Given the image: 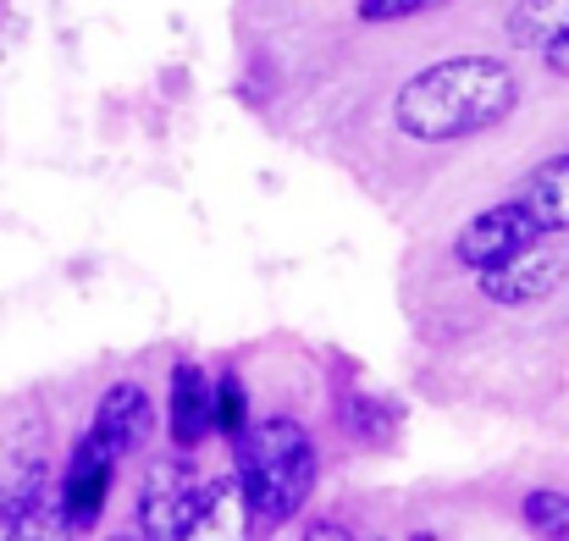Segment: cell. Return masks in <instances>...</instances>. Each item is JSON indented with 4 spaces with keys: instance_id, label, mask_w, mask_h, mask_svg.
Masks as SVG:
<instances>
[{
    "instance_id": "1",
    "label": "cell",
    "mask_w": 569,
    "mask_h": 541,
    "mask_svg": "<svg viewBox=\"0 0 569 541\" xmlns=\"http://www.w3.org/2000/svg\"><path fill=\"white\" fill-rule=\"evenodd\" d=\"M515 106H520V78L509 61L453 56V61L415 72L398 89L392 122L415 144H453V139H476V133L498 128L503 117H515Z\"/></svg>"
},
{
    "instance_id": "2",
    "label": "cell",
    "mask_w": 569,
    "mask_h": 541,
    "mask_svg": "<svg viewBox=\"0 0 569 541\" xmlns=\"http://www.w3.org/2000/svg\"><path fill=\"white\" fill-rule=\"evenodd\" d=\"M232 459H238V492H243V503L260 525H282L310 503L316 442L299 420L266 414V420L243 425L232 437Z\"/></svg>"
},
{
    "instance_id": "3",
    "label": "cell",
    "mask_w": 569,
    "mask_h": 541,
    "mask_svg": "<svg viewBox=\"0 0 569 541\" xmlns=\"http://www.w3.org/2000/svg\"><path fill=\"white\" fill-rule=\"evenodd\" d=\"M204 509V481L189 459H156L144 470L139 492V541H189L193 520Z\"/></svg>"
},
{
    "instance_id": "4",
    "label": "cell",
    "mask_w": 569,
    "mask_h": 541,
    "mask_svg": "<svg viewBox=\"0 0 569 541\" xmlns=\"http://www.w3.org/2000/svg\"><path fill=\"white\" fill-rule=\"evenodd\" d=\"M111 475H117V453L94 431L78 437L72 459H67V475H61V498H56L67 531H94V520H100V509L111 498Z\"/></svg>"
},
{
    "instance_id": "5",
    "label": "cell",
    "mask_w": 569,
    "mask_h": 541,
    "mask_svg": "<svg viewBox=\"0 0 569 541\" xmlns=\"http://www.w3.org/2000/svg\"><path fill=\"white\" fill-rule=\"evenodd\" d=\"M565 277H569V254L559 249V243L537 238V243H531V249H520L515 260H503V266L481 271V293H487L492 304L520 310V304H537V299L559 293V282H565Z\"/></svg>"
},
{
    "instance_id": "6",
    "label": "cell",
    "mask_w": 569,
    "mask_h": 541,
    "mask_svg": "<svg viewBox=\"0 0 569 541\" xmlns=\"http://www.w3.org/2000/svg\"><path fill=\"white\" fill-rule=\"evenodd\" d=\"M542 232H537V221L509 199V204H492V210H481L465 232H459V243H453V254H459V266H470V271H492V266H503V260H515L520 249H531Z\"/></svg>"
},
{
    "instance_id": "7",
    "label": "cell",
    "mask_w": 569,
    "mask_h": 541,
    "mask_svg": "<svg viewBox=\"0 0 569 541\" xmlns=\"http://www.w3.org/2000/svg\"><path fill=\"white\" fill-rule=\"evenodd\" d=\"M150 431H156V403H150V392H144L139 381L106 387V398H100V409H94V437L122 459V453L144 448Z\"/></svg>"
},
{
    "instance_id": "8",
    "label": "cell",
    "mask_w": 569,
    "mask_h": 541,
    "mask_svg": "<svg viewBox=\"0 0 569 541\" xmlns=\"http://www.w3.org/2000/svg\"><path fill=\"white\" fill-rule=\"evenodd\" d=\"M167 431H172V442L189 453L199 448L210 431H216V392H210V381H204V370L193 360L172 364V403H167Z\"/></svg>"
},
{
    "instance_id": "9",
    "label": "cell",
    "mask_w": 569,
    "mask_h": 541,
    "mask_svg": "<svg viewBox=\"0 0 569 541\" xmlns=\"http://www.w3.org/2000/svg\"><path fill=\"white\" fill-rule=\"evenodd\" d=\"M515 204L537 221V232H542V238L569 232V156L548 161V167H537L531 182L520 188V199H515Z\"/></svg>"
},
{
    "instance_id": "10",
    "label": "cell",
    "mask_w": 569,
    "mask_h": 541,
    "mask_svg": "<svg viewBox=\"0 0 569 541\" xmlns=\"http://www.w3.org/2000/svg\"><path fill=\"white\" fill-rule=\"evenodd\" d=\"M249 520L254 514H249L238 481H216V487H204V509L193 520L189 541H249Z\"/></svg>"
},
{
    "instance_id": "11",
    "label": "cell",
    "mask_w": 569,
    "mask_h": 541,
    "mask_svg": "<svg viewBox=\"0 0 569 541\" xmlns=\"http://www.w3.org/2000/svg\"><path fill=\"white\" fill-rule=\"evenodd\" d=\"M503 28H509L515 44H531V50L569 39V0H515Z\"/></svg>"
},
{
    "instance_id": "12",
    "label": "cell",
    "mask_w": 569,
    "mask_h": 541,
    "mask_svg": "<svg viewBox=\"0 0 569 541\" xmlns=\"http://www.w3.org/2000/svg\"><path fill=\"white\" fill-rule=\"evenodd\" d=\"M39 503H44V464L28 459V464H17V470L0 481V525L22 520V514L39 509Z\"/></svg>"
},
{
    "instance_id": "13",
    "label": "cell",
    "mask_w": 569,
    "mask_h": 541,
    "mask_svg": "<svg viewBox=\"0 0 569 541\" xmlns=\"http://www.w3.org/2000/svg\"><path fill=\"white\" fill-rule=\"evenodd\" d=\"M520 514H526V531H531V537L569 541V498H565V492H553V487H542V492H526Z\"/></svg>"
},
{
    "instance_id": "14",
    "label": "cell",
    "mask_w": 569,
    "mask_h": 541,
    "mask_svg": "<svg viewBox=\"0 0 569 541\" xmlns=\"http://www.w3.org/2000/svg\"><path fill=\"white\" fill-rule=\"evenodd\" d=\"M72 531H67V520H61V509L44 498L39 509H28L22 520H11L6 525V541H67Z\"/></svg>"
},
{
    "instance_id": "15",
    "label": "cell",
    "mask_w": 569,
    "mask_h": 541,
    "mask_svg": "<svg viewBox=\"0 0 569 541\" xmlns=\"http://www.w3.org/2000/svg\"><path fill=\"white\" fill-rule=\"evenodd\" d=\"M210 392H216V425L227 437H238L243 431V387H238V375H221Z\"/></svg>"
},
{
    "instance_id": "16",
    "label": "cell",
    "mask_w": 569,
    "mask_h": 541,
    "mask_svg": "<svg viewBox=\"0 0 569 541\" xmlns=\"http://www.w3.org/2000/svg\"><path fill=\"white\" fill-rule=\"evenodd\" d=\"M431 6H448V0H360V17L366 22H398V17H415V11H431Z\"/></svg>"
},
{
    "instance_id": "17",
    "label": "cell",
    "mask_w": 569,
    "mask_h": 541,
    "mask_svg": "<svg viewBox=\"0 0 569 541\" xmlns=\"http://www.w3.org/2000/svg\"><path fill=\"white\" fill-rule=\"evenodd\" d=\"M305 541H355L343 525H332V520H316L310 531H305Z\"/></svg>"
},
{
    "instance_id": "18",
    "label": "cell",
    "mask_w": 569,
    "mask_h": 541,
    "mask_svg": "<svg viewBox=\"0 0 569 541\" xmlns=\"http://www.w3.org/2000/svg\"><path fill=\"white\" fill-rule=\"evenodd\" d=\"M542 56H548V67H553V72H569V39H553V44H542Z\"/></svg>"
},
{
    "instance_id": "19",
    "label": "cell",
    "mask_w": 569,
    "mask_h": 541,
    "mask_svg": "<svg viewBox=\"0 0 569 541\" xmlns=\"http://www.w3.org/2000/svg\"><path fill=\"white\" fill-rule=\"evenodd\" d=\"M111 541H139V537H111Z\"/></svg>"
}]
</instances>
